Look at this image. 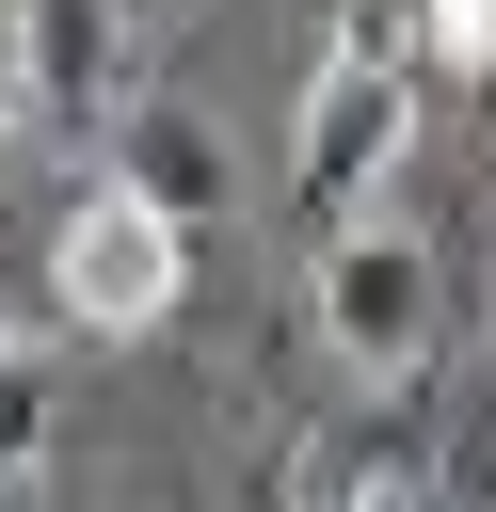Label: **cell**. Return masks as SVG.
<instances>
[{
  "label": "cell",
  "instance_id": "cell-1",
  "mask_svg": "<svg viewBox=\"0 0 496 512\" xmlns=\"http://www.w3.org/2000/svg\"><path fill=\"white\" fill-rule=\"evenodd\" d=\"M416 80H432V64H416V0H336V48H320L304 128H288V208H304V240L384 192V160H400V128H416Z\"/></svg>",
  "mask_w": 496,
  "mask_h": 512
},
{
  "label": "cell",
  "instance_id": "cell-2",
  "mask_svg": "<svg viewBox=\"0 0 496 512\" xmlns=\"http://www.w3.org/2000/svg\"><path fill=\"white\" fill-rule=\"evenodd\" d=\"M176 288H192V224H176L160 192H128V176L64 192V224H48V320H80V336H160Z\"/></svg>",
  "mask_w": 496,
  "mask_h": 512
},
{
  "label": "cell",
  "instance_id": "cell-3",
  "mask_svg": "<svg viewBox=\"0 0 496 512\" xmlns=\"http://www.w3.org/2000/svg\"><path fill=\"white\" fill-rule=\"evenodd\" d=\"M304 320H320V352H336L352 384H416V368H432V320H448V272H432L416 224H320Z\"/></svg>",
  "mask_w": 496,
  "mask_h": 512
},
{
  "label": "cell",
  "instance_id": "cell-4",
  "mask_svg": "<svg viewBox=\"0 0 496 512\" xmlns=\"http://www.w3.org/2000/svg\"><path fill=\"white\" fill-rule=\"evenodd\" d=\"M16 32H32V112H112V0H16Z\"/></svg>",
  "mask_w": 496,
  "mask_h": 512
},
{
  "label": "cell",
  "instance_id": "cell-5",
  "mask_svg": "<svg viewBox=\"0 0 496 512\" xmlns=\"http://www.w3.org/2000/svg\"><path fill=\"white\" fill-rule=\"evenodd\" d=\"M112 176H128V192H160L176 224H208V208H224V144H208L192 112H128V160H112Z\"/></svg>",
  "mask_w": 496,
  "mask_h": 512
},
{
  "label": "cell",
  "instance_id": "cell-6",
  "mask_svg": "<svg viewBox=\"0 0 496 512\" xmlns=\"http://www.w3.org/2000/svg\"><path fill=\"white\" fill-rule=\"evenodd\" d=\"M416 64L432 80H496V0H416Z\"/></svg>",
  "mask_w": 496,
  "mask_h": 512
},
{
  "label": "cell",
  "instance_id": "cell-7",
  "mask_svg": "<svg viewBox=\"0 0 496 512\" xmlns=\"http://www.w3.org/2000/svg\"><path fill=\"white\" fill-rule=\"evenodd\" d=\"M320 512H432V480H416L400 448H352V464L320 480Z\"/></svg>",
  "mask_w": 496,
  "mask_h": 512
},
{
  "label": "cell",
  "instance_id": "cell-8",
  "mask_svg": "<svg viewBox=\"0 0 496 512\" xmlns=\"http://www.w3.org/2000/svg\"><path fill=\"white\" fill-rule=\"evenodd\" d=\"M48 448V384H32V352L0 336V464H32Z\"/></svg>",
  "mask_w": 496,
  "mask_h": 512
},
{
  "label": "cell",
  "instance_id": "cell-9",
  "mask_svg": "<svg viewBox=\"0 0 496 512\" xmlns=\"http://www.w3.org/2000/svg\"><path fill=\"white\" fill-rule=\"evenodd\" d=\"M16 112H32V32H16V0H0V144H16Z\"/></svg>",
  "mask_w": 496,
  "mask_h": 512
}]
</instances>
